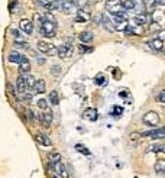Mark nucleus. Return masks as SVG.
Instances as JSON below:
<instances>
[{
    "mask_svg": "<svg viewBox=\"0 0 165 178\" xmlns=\"http://www.w3.org/2000/svg\"><path fill=\"white\" fill-rule=\"evenodd\" d=\"M39 32H41V35H44L45 38H54L55 34H57V20L52 18L51 15H45L42 18V20H41Z\"/></svg>",
    "mask_w": 165,
    "mask_h": 178,
    "instance_id": "obj_1",
    "label": "nucleus"
},
{
    "mask_svg": "<svg viewBox=\"0 0 165 178\" xmlns=\"http://www.w3.org/2000/svg\"><path fill=\"white\" fill-rule=\"evenodd\" d=\"M106 10L109 13H112L113 18H126V13H125V9L120 3V0H107L106 1Z\"/></svg>",
    "mask_w": 165,
    "mask_h": 178,
    "instance_id": "obj_2",
    "label": "nucleus"
},
{
    "mask_svg": "<svg viewBox=\"0 0 165 178\" xmlns=\"http://www.w3.org/2000/svg\"><path fill=\"white\" fill-rule=\"evenodd\" d=\"M142 122L145 123V125L151 126V127H155V126L159 125V122H161V117H159V114L156 113V112H146L145 114H143V117H142Z\"/></svg>",
    "mask_w": 165,
    "mask_h": 178,
    "instance_id": "obj_3",
    "label": "nucleus"
},
{
    "mask_svg": "<svg viewBox=\"0 0 165 178\" xmlns=\"http://www.w3.org/2000/svg\"><path fill=\"white\" fill-rule=\"evenodd\" d=\"M36 46H38V49H39L42 54L50 55V56H54L55 54H58V48H55L52 44H50V42H45V41H39Z\"/></svg>",
    "mask_w": 165,
    "mask_h": 178,
    "instance_id": "obj_4",
    "label": "nucleus"
},
{
    "mask_svg": "<svg viewBox=\"0 0 165 178\" xmlns=\"http://www.w3.org/2000/svg\"><path fill=\"white\" fill-rule=\"evenodd\" d=\"M54 172H55L57 175H60L61 178H68L70 177V174H68V168H67V164L65 162H62V161L54 164Z\"/></svg>",
    "mask_w": 165,
    "mask_h": 178,
    "instance_id": "obj_5",
    "label": "nucleus"
},
{
    "mask_svg": "<svg viewBox=\"0 0 165 178\" xmlns=\"http://www.w3.org/2000/svg\"><path fill=\"white\" fill-rule=\"evenodd\" d=\"M26 91H28L26 77H25V74H20V75L17 77V80H16V93L19 94V96H23Z\"/></svg>",
    "mask_w": 165,
    "mask_h": 178,
    "instance_id": "obj_6",
    "label": "nucleus"
},
{
    "mask_svg": "<svg viewBox=\"0 0 165 178\" xmlns=\"http://www.w3.org/2000/svg\"><path fill=\"white\" fill-rule=\"evenodd\" d=\"M142 136H149L152 139H162L165 138V126L154 129V130H148V132H142Z\"/></svg>",
    "mask_w": 165,
    "mask_h": 178,
    "instance_id": "obj_7",
    "label": "nucleus"
},
{
    "mask_svg": "<svg viewBox=\"0 0 165 178\" xmlns=\"http://www.w3.org/2000/svg\"><path fill=\"white\" fill-rule=\"evenodd\" d=\"M84 120H88V122H96L97 117H99V112L94 109V107H88L82 112V116H81Z\"/></svg>",
    "mask_w": 165,
    "mask_h": 178,
    "instance_id": "obj_8",
    "label": "nucleus"
},
{
    "mask_svg": "<svg viewBox=\"0 0 165 178\" xmlns=\"http://www.w3.org/2000/svg\"><path fill=\"white\" fill-rule=\"evenodd\" d=\"M60 9H61L65 15H71V13L77 9V6H75L72 1H70V0H61V1H60Z\"/></svg>",
    "mask_w": 165,
    "mask_h": 178,
    "instance_id": "obj_9",
    "label": "nucleus"
},
{
    "mask_svg": "<svg viewBox=\"0 0 165 178\" xmlns=\"http://www.w3.org/2000/svg\"><path fill=\"white\" fill-rule=\"evenodd\" d=\"M90 18H91V15H90V12L85 7V9H78L77 10V15H75L74 20L75 22H80V23H84V22H88Z\"/></svg>",
    "mask_w": 165,
    "mask_h": 178,
    "instance_id": "obj_10",
    "label": "nucleus"
},
{
    "mask_svg": "<svg viewBox=\"0 0 165 178\" xmlns=\"http://www.w3.org/2000/svg\"><path fill=\"white\" fill-rule=\"evenodd\" d=\"M113 25H115V31H119V32H123V31H126L128 29V26H129V22H128V19L125 18H113Z\"/></svg>",
    "mask_w": 165,
    "mask_h": 178,
    "instance_id": "obj_11",
    "label": "nucleus"
},
{
    "mask_svg": "<svg viewBox=\"0 0 165 178\" xmlns=\"http://www.w3.org/2000/svg\"><path fill=\"white\" fill-rule=\"evenodd\" d=\"M101 25H103V28L106 29V31H109V32H113L115 31V25H113V22H112V18L107 15V13H103L101 16Z\"/></svg>",
    "mask_w": 165,
    "mask_h": 178,
    "instance_id": "obj_12",
    "label": "nucleus"
},
{
    "mask_svg": "<svg viewBox=\"0 0 165 178\" xmlns=\"http://www.w3.org/2000/svg\"><path fill=\"white\" fill-rule=\"evenodd\" d=\"M72 54V46L71 44H62L58 46V56L60 58H68Z\"/></svg>",
    "mask_w": 165,
    "mask_h": 178,
    "instance_id": "obj_13",
    "label": "nucleus"
},
{
    "mask_svg": "<svg viewBox=\"0 0 165 178\" xmlns=\"http://www.w3.org/2000/svg\"><path fill=\"white\" fill-rule=\"evenodd\" d=\"M19 71H20V74H28V72L31 71V61H29L28 56H25V55H22V58H20Z\"/></svg>",
    "mask_w": 165,
    "mask_h": 178,
    "instance_id": "obj_14",
    "label": "nucleus"
},
{
    "mask_svg": "<svg viewBox=\"0 0 165 178\" xmlns=\"http://www.w3.org/2000/svg\"><path fill=\"white\" fill-rule=\"evenodd\" d=\"M41 6L48 12H52L60 7V0H41Z\"/></svg>",
    "mask_w": 165,
    "mask_h": 178,
    "instance_id": "obj_15",
    "label": "nucleus"
},
{
    "mask_svg": "<svg viewBox=\"0 0 165 178\" xmlns=\"http://www.w3.org/2000/svg\"><path fill=\"white\" fill-rule=\"evenodd\" d=\"M35 141L42 145V146H52V141H51L50 136H47L45 133H36L35 135Z\"/></svg>",
    "mask_w": 165,
    "mask_h": 178,
    "instance_id": "obj_16",
    "label": "nucleus"
},
{
    "mask_svg": "<svg viewBox=\"0 0 165 178\" xmlns=\"http://www.w3.org/2000/svg\"><path fill=\"white\" fill-rule=\"evenodd\" d=\"M128 35H143L145 34V26H139V25H129L126 29Z\"/></svg>",
    "mask_w": 165,
    "mask_h": 178,
    "instance_id": "obj_17",
    "label": "nucleus"
},
{
    "mask_svg": "<svg viewBox=\"0 0 165 178\" xmlns=\"http://www.w3.org/2000/svg\"><path fill=\"white\" fill-rule=\"evenodd\" d=\"M19 28H20L25 34H28V35H31L32 31H33V25L29 19H22V20L19 22Z\"/></svg>",
    "mask_w": 165,
    "mask_h": 178,
    "instance_id": "obj_18",
    "label": "nucleus"
},
{
    "mask_svg": "<svg viewBox=\"0 0 165 178\" xmlns=\"http://www.w3.org/2000/svg\"><path fill=\"white\" fill-rule=\"evenodd\" d=\"M39 117H41L39 120H41V123L44 125V127H50L51 123H52V119H54V117H52L51 110H47V112H45V113H42Z\"/></svg>",
    "mask_w": 165,
    "mask_h": 178,
    "instance_id": "obj_19",
    "label": "nucleus"
},
{
    "mask_svg": "<svg viewBox=\"0 0 165 178\" xmlns=\"http://www.w3.org/2000/svg\"><path fill=\"white\" fill-rule=\"evenodd\" d=\"M148 20H149L148 13H139V15H136L133 18V23L135 25H139V26H145L148 23Z\"/></svg>",
    "mask_w": 165,
    "mask_h": 178,
    "instance_id": "obj_20",
    "label": "nucleus"
},
{
    "mask_svg": "<svg viewBox=\"0 0 165 178\" xmlns=\"http://www.w3.org/2000/svg\"><path fill=\"white\" fill-rule=\"evenodd\" d=\"M142 1H143V6H145V10H146L148 15L155 12L156 4H158V0H142Z\"/></svg>",
    "mask_w": 165,
    "mask_h": 178,
    "instance_id": "obj_21",
    "label": "nucleus"
},
{
    "mask_svg": "<svg viewBox=\"0 0 165 178\" xmlns=\"http://www.w3.org/2000/svg\"><path fill=\"white\" fill-rule=\"evenodd\" d=\"M155 172L158 175H164L165 174V159H158L155 162V167H154Z\"/></svg>",
    "mask_w": 165,
    "mask_h": 178,
    "instance_id": "obj_22",
    "label": "nucleus"
},
{
    "mask_svg": "<svg viewBox=\"0 0 165 178\" xmlns=\"http://www.w3.org/2000/svg\"><path fill=\"white\" fill-rule=\"evenodd\" d=\"M148 152H155V154H158V152H161V154H165V143H154V145H151L148 148Z\"/></svg>",
    "mask_w": 165,
    "mask_h": 178,
    "instance_id": "obj_23",
    "label": "nucleus"
},
{
    "mask_svg": "<svg viewBox=\"0 0 165 178\" xmlns=\"http://www.w3.org/2000/svg\"><path fill=\"white\" fill-rule=\"evenodd\" d=\"M149 45H151L155 51H162V49H164V41H161V39H158V38H154V39L149 42Z\"/></svg>",
    "mask_w": 165,
    "mask_h": 178,
    "instance_id": "obj_24",
    "label": "nucleus"
},
{
    "mask_svg": "<svg viewBox=\"0 0 165 178\" xmlns=\"http://www.w3.org/2000/svg\"><path fill=\"white\" fill-rule=\"evenodd\" d=\"M93 34L91 32H88V31H84V32H81L80 35H78V39L81 41V42H84V44H88V42H91L93 41Z\"/></svg>",
    "mask_w": 165,
    "mask_h": 178,
    "instance_id": "obj_25",
    "label": "nucleus"
},
{
    "mask_svg": "<svg viewBox=\"0 0 165 178\" xmlns=\"http://www.w3.org/2000/svg\"><path fill=\"white\" fill-rule=\"evenodd\" d=\"M35 91L38 93V94H44L45 93V90H47V84H45V81L44 80H38L36 83H35Z\"/></svg>",
    "mask_w": 165,
    "mask_h": 178,
    "instance_id": "obj_26",
    "label": "nucleus"
},
{
    "mask_svg": "<svg viewBox=\"0 0 165 178\" xmlns=\"http://www.w3.org/2000/svg\"><path fill=\"white\" fill-rule=\"evenodd\" d=\"M125 10H132L136 7V0H120Z\"/></svg>",
    "mask_w": 165,
    "mask_h": 178,
    "instance_id": "obj_27",
    "label": "nucleus"
},
{
    "mask_svg": "<svg viewBox=\"0 0 165 178\" xmlns=\"http://www.w3.org/2000/svg\"><path fill=\"white\" fill-rule=\"evenodd\" d=\"M50 103L52 106H58L60 104V96H58V91L52 90L50 93Z\"/></svg>",
    "mask_w": 165,
    "mask_h": 178,
    "instance_id": "obj_28",
    "label": "nucleus"
},
{
    "mask_svg": "<svg viewBox=\"0 0 165 178\" xmlns=\"http://www.w3.org/2000/svg\"><path fill=\"white\" fill-rule=\"evenodd\" d=\"M94 83L100 86V87H103V86H106V83H107V77L101 72V74H97L96 75V78H94Z\"/></svg>",
    "mask_w": 165,
    "mask_h": 178,
    "instance_id": "obj_29",
    "label": "nucleus"
},
{
    "mask_svg": "<svg viewBox=\"0 0 165 178\" xmlns=\"http://www.w3.org/2000/svg\"><path fill=\"white\" fill-rule=\"evenodd\" d=\"M48 161H50L51 164H57V162H60L61 161V154L60 152H50L48 154Z\"/></svg>",
    "mask_w": 165,
    "mask_h": 178,
    "instance_id": "obj_30",
    "label": "nucleus"
},
{
    "mask_svg": "<svg viewBox=\"0 0 165 178\" xmlns=\"http://www.w3.org/2000/svg\"><path fill=\"white\" fill-rule=\"evenodd\" d=\"M25 77H26V86H28V90L35 89V83H36L35 77H33V75H31L29 72H28V74H25Z\"/></svg>",
    "mask_w": 165,
    "mask_h": 178,
    "instance_id": "obj_31",
    "label": "nucleus"
},
{
    "mask_svg": "<svg viewBox=\"0 0 165 178\" xmlns=\"http://www.w3.org/2000/svg\"><path fill=\"white\" fill-rule=\"evenodd\" d=\"M75 151L80 152V154H82V155H90V149H88L87 146H84L82 143H77V145H75Z\"/></svg>",
    "mask_w": 165,
    "mask_h": 178,
    "instance_id": "obj_32",
    "label": "nucleus"
},
{
    "mask_svg": "<svg viewBox=\"0 0 165 178\" xmlns=\"http://www.w3.org/2000/svg\"><path fill=\"white\" fill-rule=\"evenodd\" d=\"M20 58H22V55L17 51H12V52L9 54V61L10 62H20Z\"/></svg>",
    "mask_w": 165,
    "mask_h": 178,
    "instance_id": "obj_33",
    "label": "nucleus"
},
{
    "mask_svg": "<svg viewBox=\"0 0 165 178\" xmlns=\"http://www.w3.org/2000/svg\"><path fill=\"white\" fill-rule=\"evenodd\" d=\"M110 114L115 116V117H119L120 114H123V107L122 106H113L112 110H110Z\"/></svg>",
    "mask_w": 165,
    "mask_h": 178,
    "instance_id": "obj_34",
    "label": "nucleus"
},
{
    "mask_svg": "<svg viewBox=\"0 0 165 178\" xmlns=\"http://www.w3.org/2000/svg\"><path fill=\"white\" fill-rule=\"evenodd\" d=\"M36 104H38V107H39L41 110H45V112H47V110H50V109H48V102H47L45 99H39Z\"/></svg>",
    "mask_w": 165,
    "mask_h": 178,
    "instance_id": "obj_35",
    "label": "nucleus"
},
{
    "mask_svg": "<svg viewBox=\"0 0 165 178\" xmlns=\"http://www.w3.org/2000/svg\"><path fill=\"white\" fill-rule=\"evenodd\" d=\"M51 74H52V75H55V77H58V75L61 74V67H60V65H52V68H51Z\"/></svg>",
    "mask_w": 165,
    "mask_h": 178,
    "instance_id": "obj_36",
    "label": "nucleus"
},
{
    "mask_svg": "<svg viewBox=\"0 0 165 178\" xmlns=\"http://www.w3.org/2000/svg\"><path fill=\"white\" fill-rule=\"evenodd\" d=\"M20 99H22L23 102H26V103H31V102H32V94H29V93L26 91L23 96H20Z\"/></svg>",
    "mask_w": 165,
    "mask_h": 178,
    "instance_id": "obj_37",
    "label": "nucleus"
},
{
    "mask_svg": "<svg viewBox=\"0 0 165 178\" xmlns=\"http://www.w3.org/2000/svg\"><path fill=\"white\" fill-rule=\"evenodd\" d=\"M142 138V133H139V132H133V133H131V139L132 141H139Z\"/></svg>",
    "mask_w": 165,
    "mask_h": 178,
    "instance_id": "obj_38",
    "label": "nucleus"
},
{
    "mask_svg": "<svg viewBox=\"0 0 165 178\" xmlns=\"http://www.w3.org/2000/svg\"><path fill=\"white\" fill-rule=\"evenodd\" d=\"M156 100H158V102H161V103H165V90H162V91L158 94Z\"/></svg>",
    "mask_w": 165,
    "mask_h": 178,
    "instance_id": "obj_39",
    "label": "nucleus"
},
{
    "mask_svg": "<svg viewBox=\"0 0 165 178\" xmlns=\"http://www.w3.org/2000/svg\"><path fill=\"white\" fill-rule=\"evenodd\" d=\"M7 89H9V91H10V96L15 99V97H16V91L13 90V86H12V84H7Z\"/></svg>",
    "mask_w": 165,
    "mask_h": 178,
    "instance_id": "obj_40",
    "label": "nucleus"
},
{
    "mask_svg": "<svg viewBox=\"0 0 165 178\" xmlns=\"http://www.w3.org/2000/svg\"><path fill=\"white\" fill-rule=\"evenodd\" d=\"M78 48H80L81 52H93V48L91 46H88V48L87 46H78Z\"/></svg>",
    "mask_w": 165,
    "mask_h": 178,
    "instance_id": "obj_41",
    "label": "nucleus"
},
{
    "mask_svg": "<svg viewBox=\"0 0 165 178\" xmlns=\"http://www.w3.org/2000/svg\"><path fill=\"white\" fill-rule=\"evenodd\" d=\"M155 38H158V39L164 41V39H165V31H161V32H158V34L155 35Z\"/></svg>",
    "mask_w": 165,
    "mask_h": 178,
    "instance_id": "obj_42",
    "label": "nucleus"
},
{
    "mask_svg": "<svg viewBox=\"0 0 165 178\" xmlns=\"http://www.w3.org/2000/svg\"><path fill=\"white\" fill-rule=\"evenodd\" d=\"M119 97H120V99H126V97H128V91H126V90H120V91H119Z\"/></svg>",
    "mask_w": 165,
    "mask_h": 178,
    "instance_id": "obj_43",
    "label": "nucleus"
},
{
    "mask_svg": "<svg viewBox=\"0 0 165 178\" xmlns=\"http://www.w3.org/2000/svg\"><path fill=\"white\" fill-rule=\"evenodd\" d=\"M28 119H29L31 122H33V120H35V113H33L32 110H28Z\"/></svg>",
    "mask_w": 165,
    "mask_h": 178,
    "instance_id": "obj_44",
    "label": "nucleus"
},
{
    "mask_svg": "<svg viewBox=\"0 0 165 178\" xmlns=\"http://www.w3.org/2000/svg\"><path fill=\"white\" fill-rule=\"evenodd\" d=\"M16 6H17V1H16V0H13V1L10 3V10H12V13H15V9H16Z\"/></svg>",
    "mask_w": 165,
    "mask_h": 178,
    "instance_id": "obj_45",
    "label": "nucleus"
},
{
    "mask_svg": "<svg viewBox=\"0 0 165 178\" xmlns=\"http://www.w3.org/2000/svg\"><path fill=\"white\" fill-rule=\"evenodd\" d=\"M38 64H45V59H44V58H39V59H38Z\"/></svg>",
    "mask_w": 165,
    "mask_h": 178,
    "instance_id": "obj_46",
    "label": "nucleus"
},
{
    "mask_svg": "<svg viewBox=\"0 0 165 178\" xmlns=\"http://www.w3.org/2000/svg\"><path fill=\"white\" fill-rule=\"evenodd\" d=\"M158 3H159L161 6H165V0H158Z\"/></svg>",
    "mask_w": 165,
    "mask_h": 178,
    "instance_id": "obj_47",
    "label": "nucleus"
},
{
    "mask_svg": "<svg viewBox=\"0 0 165 178\" xmlns=\"http://www.w3.org/2000/svg\"><path fill=\"white\" fill-rule=\"evenodd\" d=\"M70 1H72V3H74V4H77V3H78V1H80V0H70Z\"/></svg>",
    "mask_w": 165,
    "mask_h": 178,
    "instance_id": "obj_48",
    "label": "nucleus"
},
{
    "mask_svg": "<svg viewBox=\"0 0 165 178\" xmlns=\"http://www.w3.org/2000/svg\"><path fill=\"white\" fill-rule=\"evenodd\" d=\"M97 0H88V3H96Z\"/></svg>",
    "mask_w": 165,
    "mask_h": 178,
    "instance_id": "obj_49",
    "label": "nucleus"
},
{
    "mask_svg": "<svg viewBox=\"0 0 165 178\" xmlns=\"http://www.w3.org/2000/svg\"><path fill=\"white\" fill-rule=\"evenodd\" d=\"M52 178H57V175H54V177H52Z\"/></svg>",
    "mask_w": 165,
    "mask_h": 178,
    "instance_id": "obj_50",
    "label": "nucleus"
},
{
    "mask_svg": "<svg viewBox=\"0 0 165 178\" xmlns=\"http://www.w3.org/2000/svg\"><path fill=\"white\" fill-rule=\"evenodd\" d=\"M164 16H165V15H164Z\"/></svg>",
    "mask_w": 165,
    "mask_h": 178,
    "instance_id": "obj_51",
    "label": "nucleus"
}]
</instances>
